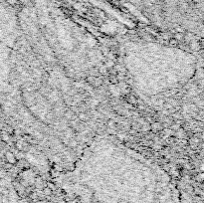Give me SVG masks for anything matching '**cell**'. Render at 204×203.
Here are the masks:
<instances>
[{"label": "cell", "mask_w": 204, "mask_h": 203, "mask_svg": "<svg viewBox=\"0 0 204 203\" xmlns=\"http://www.w3.org/2000/svg\"><path fill=\"white\" fill-rule=\"evenodd\" d=\"M79 118L81 120H88V116H87L86 113H81L79 115Z\"/></svg>", "instance_id": "8"}, {"label": "cell", "mask_w": 204, "mask_h": 203, "mask_svg": "<svg viewBox=\"0 0 204 203\" xmlns=\"http://www.w3.org/2000/svg\"><path fill=\"white\" fill-rule=\"evenodd\" d=\"M77 141H72V142H71V146H77Z\"/></svg>", "instance_id": "12"}, {"label": "cell", "mask_w": 204, "mask_h": 203, "mask_svg": "<svg viewBox=\"0 0 204 203\" xmlns=\"http://www.w3.org/2000/svg\"><path fill=\"white\" fill-rule=\"evenodd\" d=\"M115 125H116V124H115V122H114L113 120H108V127H111V129H115Z\"/></svg>", "instance_id": "10"}, {"label": "cell", "mask_w": 204, "mask_h": 203, "mask_svg": "<svg viewBox=\"0 0 204 203\" xmlns=\"http://www.w3.org/2000/svg\"><path fill=\"white\" fill-rule=\"evenodd\" d=\"M174 39L176 41H181L184 39V35L182 33H176L175 35H174Z\"/></svg>", "instance_id": "6"}, {"label": "cell", "mask_w": 204, "mask_h": 203, "mask_svg": "<svg viewBox=\"0 0 204 203\" xmlns=\"http://www.w3.org/2000/svg\"><path fill=\"white\" fill-rule=\"evenodd\" d=\"M181 127V125H177V124H174V125H172L171 127H170V130H175V132H177L179 129Z\"/></svg>", "instance_id": "9"}, {"label": "cell", "mask_w": 204, "mask_h": 203, "mask_svg": "<svg viewBox=\"0 0 204 203\" xmlns=\"http://www.w3.org/2000/svg\"><path fill=\"white\" fill-rule=\"evenodd\" d=\"M0 108H1V103H0Z\"/></svg>", "instance_id": "14"}, {"label": "cell", "mask_w": 204, "mask_h": 203, "mask_svg": "<svg viewBox=\"0 0 204 203\" xmlns=\"http://www.w3.org/2000/svg\"><path fill=\"white\" fill-rule=\"evenodd\" d=\"M65 117H66L67 118L72 120V118H74V112H73V111H67V112L65 113Z\"/></svg>", "instance_id": "7"}, {"label": "cell", "mask_w": 204, "mask_h": 203, "mask_svg": "<svg viewBox=\"0 0 204 203\" xmlns=\"http://www.w3.org/2000/svg\"><path fill=\"white\" fill-rule=\"evenodd\" d=\"M171 116H172V118H173L174 120H182V118H183V117H182V113H180L179 112H174Z\"/></svg>", "instance_id": "5"}, {"label": "cell", "mask_w": 204, "mask_h": 203, "mask_svg": "<svg viewBox=\"0 0 204 203\" xmlns=\"http://www.w3.org/2000/svg\"><path fill=\"white\" fill-rule=\"evenodd\" d=\"M4 158H5L7 163L11 164V165H15V164L18 162V159H17L16 155L12 151H6Z\"/></svg>", "instance_id": "1"}, {"label": "cell", "mask_w": 204, "mask_h": 203, "mask_svg": "<svg viewBox=\"0 0 204 203\" xmlns=\"http://www.w3.org/2000/svg\"><path fill=\"white\" fill-rule=\"evenodd\" d=\"M128 102L130 104V105H137V99L135 98V96L130 95V96L128 98Z\"/></svg>", "instance_id": "4"}, {"label": "cell", "mask_w": 204, "mask_h": 203, "mask_svg": "<svg viewBox=\"0 0 204 203\" xmlns=\"http://www.w3.org/2000/svg\"><path fill=\"white\" fill-rule=\"evenodd\" d=\"M135 132H137V130H130V134H135Z\"/></svg>", "instance_id": "13"}, {"label": "cell", "mask_w": 204, "mask_h": 203, "mask_svg": "<svg viewBox=\"0 0 204 203\" xmlns=\"http://www.w3.org/2000/svg\"><path fill=\"white\" fill-rule=\"evenodd\" d=\"M149 129L151 130L152 132H158L163 129V125L160 122H154L151 123V125L149 127Z\"/></svg>", "instance_id": "2"}, {"label": "cell", "mask_w": 204, "mask_h": 203, "mask_svg": "<svg viewBox=\"0 0 204 203\" xmlns=\"http://www.w3.org/2000/svg\"><path fill=\"white\" fill-rule=\"evenodd\" d=\"M11 139V134H9L8 132H5V130H1L0 132V141H4V142H9Z\"/></svg>", "instance_id": "3"}, {"label": "cell", "mask_w": 204, "mask_h": 203, "mask_svg": "<svg viewBox=\"0 0 204 203\" xmlns=\"http://www.w3.org/2000/svg\"><path fill=\"white\" fill-rule=\"evenodd\" d=\"M114 66H115V63L113 62V60H109V61L106 63V67H109V68H113Z\"/></svg>", "instance_id": "11"}]
</instances>
